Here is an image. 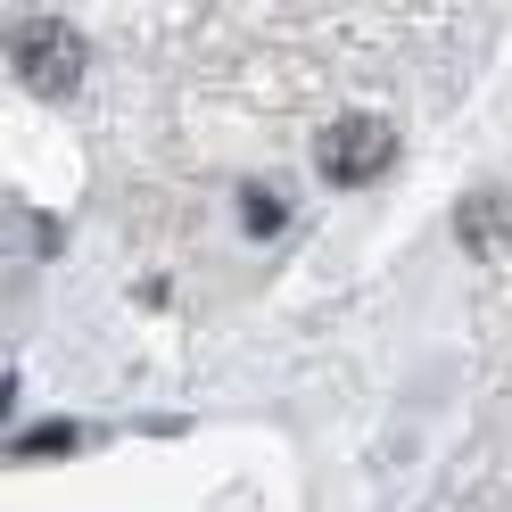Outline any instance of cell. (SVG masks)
I'll use <instances>...</instances> for the list:
<instances>
[{
    "instance_id": "1",
    "label": "cell",
    "mask_w": 512,
    "mask_h": 512,
    "mask_svg": "<svg viewBox=\"0 0 512 512\" xmlns=\"http://www.w3.org/2000/svg\"><path fill=\"white\" fill-rule=\"evenodd\" d=\"M9 67H17V83H34V91H75L83 83V34L67 17L34 9V17L9 25Z\"/></svg>"
},
{
    "instance_id": "2",
    "label": "cell",
    "mask_w": 512,
    "mask_h": 512,
    "mask_svg": "<svg viewBox=\"0 0 512 512\" xmlns=\"http://www.w3.org/2000/svg\"><path fill=\"white\" fill-rule=\"evenodd\" d=\"M389 166H397V124L389 116H339V124H323V141H314V174L339 182V190L380 182Z\"/></svg>"
},
{
    "instance_id": "3",
    "label": "cell",
    "mask_w": 512,
    "mask_h": 512,
    "mask_svg": "<svg viewBox=\"0 0 512 512\" xmlns=\"http://www.w3.org/2000/svg\"><path fill=\"white\" fill-rule=\"evenodd\" d=\"M504 223H512V199H504V190H488V199H463V240H471V248H496Z\"/></svg>"
},
{
    "instance_id": "4",
    "label": "cell",
    "mask_w": 512,
    "mask_h": 512,
    "mask_svg": "<svg viewBox=\"0 0 512 512\" xmlns=\"http://www.w3.org/2000/svg\"><path fill=\"white\" fill-rule=\"evenodd\" d=\"M281 215H290V207H281L273 190H248V232H256V240H265V232H281Z\"/></svg>"
},
{
    "instance_id": "5",
    "label": "cell",
    "mask_w": 512,
    "mask_h": 512,
    "mask_svg": "<svg viewBox=\"0 0 512 512\" xmlns=\"http://www.w3.org/2000/svg\"><path fill=\"white\" fill-rule=\"evenodd\" d=\"M58 446H75V430H34V438H17V455H58Z\"/></svg>"
}]
</instances>
